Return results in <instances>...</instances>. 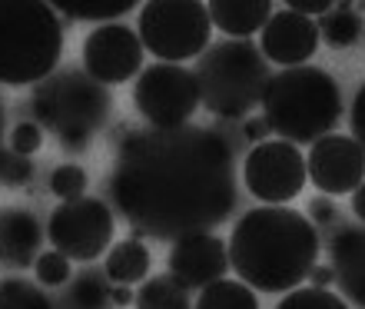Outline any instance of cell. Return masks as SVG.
I'll use <instances>...</instances> for the list:
<instances>
[{
	"mask_svg": "<svg viewBox=\"0 0 365 309\" xmlns=\"http://www.w3.org/2000/svg\"><path fill=\"white\" fill-rule=\"evenodd\" d=\"M200 103L216 120H240L256 103H262V93L269 87V60L252 40H220L210 44L206 54L192 67Z\"/></svg>",
	"mask_w": 365,
	"mask_h": 309,
	"instance_id": "obj_5",
	"label": "cell"
},
{
	"mask_svg": "<svg viewBox=\"0 0 365 309\" xmlns=\"http://www.w3.org/2000/svg\"><path fill=\"white\" fill-rule=\"evenodd\" d=\"M133 106L150 130H180L200 106V87L182 64H150L136 77Z\"/></svg>",
	"mask_w": 365,
	"mask_h": 309,
	"instance_id": "obj_8",
	"label": "cell"
},
{
	"mask_svg": "<svg viewBox=\"0 0 365 309\" xmlns=\"http://www.w3.org/2000/svg\"><path fill=\"white\" fill-rule=\"evenodd\" d=\"M212 27H220L230 40H250L272 17L269 0H212L206 4Z\"/></svg>",
	"mask_w": 365,
	"mask_h": 309,
	"instance_id": "obj_17",
	"label": "cell"
},
{
	"mask_svg": "<svg viewBox=\"0 0 365 309\" xmlns=\"http://www.w3.org/2000/svg\"><path fill=\"white\" fill-rule=\"evenodd\" d=\"M43 226L24 206L0 210V266L4 270H27L34 266L43 246Z\"/></svg>",
	"mask_w": 365,
	"mask_h": 309,
	"instance_id": "obj_16",
	"label": "cell"
},
{
	"mask_svg": "<svg viewBox=\"0 0 365 309\" xmlns=\"http://www.w3.org/2000/svg\"><path fill=\"white\" fill-rule=\"evenodd\" d=\"M192 309H259L256 290L246 286L242 280H216L206 290H200Z\"/></svg>",
	"mask_w": 365,
	"mask_h": 309,
	"instance_id": "obj_21",
	"label": "cell"
},
{
	"mask_svg": "<svg viewBox=\"0 0 365 309\" xmlns=\"http://www.w3.org/2000/svg\"><path fill=\"white\" fill-rule=\"evenodd\" d=\"M329 266L336 273L342 300L365 309V226L342 223L329 240Z\"/></svg>",
	"mask_w": 365,
	"mask_h": 309,
	"instance_id": "obj_15",
	"label": "cell"
},
{
	"mask_svg": "<svg viewBox=\"0 0 365 309\" xmlns=\"http://www.w3.org/2000/svg\"><path fill=\"white\" fill-rule=\"evenodd\" d=\"M242 183L256 200L282 206L296 200L309 183L306 156L296 150V143H286V140L256 143L242 160Z\"/></svg>",
	"mask_w": 365,
	"mask_h": 309,
	"instance_id": "obj_10",
	"label": "cell"
},
{
	"mask_svg": "<svg viewBox=\"0 0 365 309\" xmlns=\"http://www.w3.org/2000/svg\"><path fill=\"white\" fill-rule=\"evenodd\" d=\"M136 309H192L190 290L170 273L153 276L136 290Z\"/></svg>",
	"mask_w": 365,
	"mask_h": 309,
	"instance_id": "obj_22",
	"label": "cell"
},
{
	"mask_svg": "<svg viewBox=\"0 0 365 309\" xmlns=\"http://www.w3.org/2000/svg\"><path fill=\"white\" fill-rule=\"evenodd\" d=\"M63 57V24L53 4L0 0V83L37 87L57 74Z\"/></svg>",
	"mask_w": 365,
	"mask_h": 309,
	"instance_id": "obj_4",
	"label": "cell"
},
{
	"mask_svg": "<svg viewBox=\"0 0 365 309\" xmlns=\"http://www.w3.org/2000/svg\"><path fill=\"white\" fill-rule=\"evenodd\" d=\"M276 309H349V303L339 293L306 286V290H289Z\"/></svg>",
	"mask_w": 365,
	"mask_h": 309,
	"instance_id": "obj_25",
	"label": "cell"
},
{
	"mask_svg": "<svg viewBox=\"0 0 365 309\" xmlns=\"http://www.w3.org/2000/svg\"><path fill=\"white\" fill-rule=\"evenodd\" d=\"M116 150L110 203L153 240L210 233L240 203L232 146L220 130H136Z\"/></svg>",
	"mask_w": 365,
	"mask_h": 309,
	"instance_id": "obj_1",
	"label": "cell"
},
{
	"mask_svg": "<svg viewBox=\"0 0 365 309\" xmlns=\"http://www.w3.org/2000/svg\"><path fill=\"white\" fill-rule=\"evenodd\" d=\"M322 236L306 213L289 206H256L242 213L230 236V266L246 286L289 293L306 283L319 260Z\"/></svg>",
	"mask_w": 365,
	"mask_h": 309,
	"instance_id": "obj_2",
	"label": "cell"
},
{
	"mask_svg": "<svg viewBox=\"0 0 365 309\" xmlns=\"http://www.w3.org/2000/svg\"><path fill=\"white\" fill-rule=\"evenodd\" d=\"M306 173L322 196L356 193L365 183V150L346 133H329L312 143Z\"/></svg>",
	"mask_w": 365,
	"mask_h": 309,
	"instance_id": "obj_12",
	"label": "cell"
},
{
	"mask_svg": "<svg viewBox=\"0 0 365 309\" xmlns=\"http://www.w3.org/2000/svg\"><path fill=\"white\" fill-rule=\"evenodd\" d=\"M230 270V243L216 233H190L173 243L170 250V276L186 290H206L210 283L222 280Z\"/></svg>",
	"mask_w": 365,
	"mask_h": 309,
	"instance_id": "obj_13",
	"label": "cell"
},
{
	"mask_svg": "<svg viewBox=\"0 0 365 309\" xmlns=\"http://www.w3.org/2000/svg\"><path fill=\"white\" fill-rule=\"evenodd\" d=\"M87 170L77 163H60L53 173H50V193L57 196V200H80V196L87 193Z\"/></svg>",
	"mask_w": 365,
	"mask_h": 309,
	"instance_id": "obj_26",
	"label": "cell"
},
{
	"mask_svg": "<svg viewBox=\"0 0 365 309\" xmlns=\"http://www.w3.org/2000/svg\"><path fill=\"white\" fill-rule=\"evenodd\" d=\"M110 106H113L110 90L100 87L77 67L57 70L47 80H40L34 87V100H30L37 123L50 126L57 133L60 146L70 153L87 150L96 130L106 126Z\"/></svg>",
	"mask_w": 365,
	"mask_h": 309,
	"instance_id": "obj_6",
	"label": "cell"
},
{
	"mask_svg": "<svg viewBox=\"0 0 365 309\" xmlns=\"http://www.w3.org/2000/svg\"><path fill=\"white\" fill-rule=\"evenodd\" d=\"M332 7L329 0H289L286 4V10H292V14H299V17H322L326 10Z\"/></svg>",
	"mask_w": 365,
	"mask_h": 309,
	"instance_id": "obj_32",
	"label": "cell"
},
{
	"mask_svg": "<svg viewBox=\"0 0 365 309\" xmlns=\"http://www.w3.org/2000/svg\"><path fill=\"white\" fill-rule=\"evenodd\" d=\"M83 74L100 87H116L143 74V44L126 24L93 27L83 40Z\"/></svg>",
	"mask_w": 365,
	"mask_h": 309,
	"instance_id": "obj_11",
	"label": "cell"
},
{
	"mask_svg": "<svg viewBox=\"0 0 365 309\" xmlns=\"http://www.w3.org/2000/svg\"><path fill=\"white\" fill-rule=\"evenodd\" d=\"M140 44L156 64L200 60L212 40V20L200 0H150L140 7Z\"/></svg>",
	"mask_w": 365,
	"mask_h": 309,
	"instance_id": "obj_7",
	"label": "cell"
},
{
	"mask_svg": "<svg viewBox=\"0 0 365 309\" xmlns=\"http://www.w3.org/2000/svg\"><path fill=\"white\" fill-rule=\"evenodd\" d=\"M309 223L316 226V230H322V226H342L339 223V210H336V203L329 200V196H316L312 203H309Z\"/></svg>",
	"mask_w": 365,
	"mask_h": 309,
	"instance_id": "obj_30",
	"label": "cell"
},
{
	"mask_svg": "<svg viewBox=\"0 0 365 309\" xmlns=\"http://www.w3.org/2000/svg\"><path fill=\"white\" fill-rule=\"evenodd\" d=\"M0 153H4V103H0Z\"/></svg>",
	"mask_w": 365,
	"mask_h": 309,
	"instance_id": "obj_37",
	"label": "cell"
},
{
	"mask_svg": "<svg viewBox=\"0 0 365 309\" xmlns=\"http://www.w3.org/2000/svg\"><path fill=\"white\" fill-rule=\"evenodd\" d=\"M34 273H37V283L43 290H60V286H67L70 276H73V266L63 253L50 250V253H40L37 263H34Z\"/></svg>",
	"mask_w": 365,
	"mask_h": 309,
	"instance_id": "obj_27",
	"label": "cell"
},
{
	"mask_svg": "<svg viewBox=\"0 0 365 309\" xmlns=\"http://www.w3.org/2000/svg\"><path fill=\"white\" fill-rule=\"evenodd\" d=\"M136 4L133 0H116V4H53L57 14L67 20H83V24H110L113 17H126Z\"/></svg>",
	"mask_w": 365,
	"mask_h": 309,
	"instance_id": "obj_24",
	"label": "cell"
},
{
	"mask_svg": "<svg viewBox=\"0 0 365 309\" xmlns=\"http://www.w3.org/2000/svg\"><path fill=\"white\" fill-rule=\"evenodd\" d=\"M37 173V166L30 156H20L14 150H4L0 153V186H7V190H20V186H27Z\"/></svg>",
	"mask_w": 365,
	"mask_h": 309,
	"instance_id": "obj_28",
	"label": "cell"
},
{
	"mask_svg": "<svg viewBox=\"0 0 365 309\" xmlns=\"http://www.w3.org/2000/svg\"><path fill=\"white\" fill-rule=\"evenodd\" d=\"M365 4H349V0H339L316 20L319 27V40L332 50H349L359 37L365 34Z\"/></svg>",
	"mask_w": 365,
	"mask_h": 309,
	"instance_id": "obj_18",
	"label": "cell"
},
{
	"mask_svg": "<svg viewBox=\"0 0 365 309\" xmlns=\"http://www.w3.org/2000/svg\"><path fill=\"white\" fill-rule=\"evenodd\" d=\"M352 213H356V216H359V223H362V226H365V183L359 186L356 193H352Z\"/></svg>",
	"mask_w": 365,
	"mask_h": 309,
	"instance_id": "obj_36",
	"label": "cell"
},
{
	"mask_svg": "<svg viewBox=\"0 0 365 309\" xmlns=\"http://www.w3.org/2000/svg\"><path fill=\"white\" fill-rule=\"evenodd\" d=\"M262 116L286 143H316L342 120V90L322 67H286L272 74L262 93Z\"/></svg>",
	"mask_w": 365,
	"mask_h": 309,
	"instance_id": "obj_3",
	"label": "cell"
},
{
	"mask_svg": "<svg viewBox=\"0 0 365 309\" xmlns=\"http://www.w3.org/2000/svg\"><path fill=\"white\" fill-rule=\"evenodd\" d=\"M110 300H113V306H130V303H136V293L130 286H113Z\"/></svg>",
	"mask_w": 365,
	"mask_h": 309,
	"instance_id": "obj_35",
	"label": "cell"
},
{
	"mask_svg": "<svg viewBox=\"0 0 365 309\" xmlns=\"http://www.w3.org/2000/svg\"><path fill=\"white\" fill-rule=\"evenodd\" d=\"M349 123H352V140L365 150V83L356 90L352 110H349Z\"/></svg>",
	"mask_w": 365,
	"mask_h": 309,
	"instance_id": "obj_31",
	"label": "cell"
},
{
	"mask_svg": "<svg viewBox=\"0 0 365 309\" xmlns=\"http://www.w3.org/2000/svg\"><path fill=\"white\" fill-rule=\"evenodd\" d=\"M309 283H312V286H316V290H326V286H332V283H336V273H332V266H322V263H316V266H312V270H309V276H306Z\"/></svg>",
	"mask_w": 365,
	"mask_h": 309,
	"instance_id": "obj_34",
	"label": "cell"
},
{
	"mask_svg": "<svg viewBox=\"0 0 365 309\" xmlns=\"http://www.w3.org/2000/svg\"><path fill=\"white\" fill-rule=\"evenodd\" d=\"M43 146V126L37 120H24L10 130V150L20 156H34Z\"/></svg>",
	"mask_w": 365,
	"mask_h": 309,
	"instance_id": "obj_29",
	"label": "cell"
},
{
	"mask_svg": "<svg viewBox=\"0 0 365 309\" xmlns=\"http://www.w3.org/2000/svg\"><path fill=\"white\" fill-rule=\"evenodd\" d=\"M319 27L316 20L299 17L292 10H272L269 24L262 27L259 50L262 57L279 67H306L319 50Z\"/></svg>",
	"mask_w": 365,
	"mask_h": 309,
	"instance_id": "obj_14",
	"label": "cell"
},
{
	"mask_svg": "<svg viewBox=\"0 0 365 309\" xmlns=\"http://www.w3.org/2000/svg\"><path fill=\"white\" fill-rule=\"evenodd\" d=\"M150 250L143 246V240H120L106 250L103 270L110 276L113 286H130V283H143L150 276Z\"/></svg>",
	"mask_w": 365,
	"mask_h": 309,
	"instance_id": "obj_19",
	"label": "cell"
},
{
	"mask_svg": "<svg viewBox=\"0 0 365 309\" xmlns=\"http://www.w3.org/2000/svg\"><path fill=\"white\" fill-rule=\"evenodd\" d=\"M362 40H365V34H362Z\"/></svg>",
	"mask_w": 365,
	"mask_h": 309,
	"instance_id": "obj_38",
	"label": "cell"
},
{
	"mask_svg": "<svg viewBox=\"0 0 365 309\" xmlns=\"http://www.w3.org/2000/svg\"><path fill=\"white\" fill-rule=\"evenodd\" d=\"M0 309H57V303L50 300L40 283L7 276L0 280Z\"/></svg>",
	"mask_w": 365,
	"mask_h": 309,
	"instance_id": "obj_23",
	"label": "cell"
},
{
	"mask_svg": "<svg viewBox=\"0 0 365 309\" xmlns=\"http://www.w3.org/2000/svg\"><path fill=\"white\" fill-rule=\"evenodd\" d=\"M47 236L70 263H93L113 246V210L96 196L67 200L50 213Z\"/></svg>",
	"mask_w": 365,
	"mask_h": 309,
	"instance_id": "obj_9",
	"label": "cell"
},
{
	"mask_svg": "<svg viewBox=\"0 0 365 309\" xmlns=\"http://www.w3.org/2000/svg\"><path fill=\"white\" fill-rule=\"evenodd\" d=\"M269 133H272V130H269V123H266V116H250V120L242 123V136H246L252 146L266 143V136H269Z\"/></svg>",
	"mask_w": 365,
	"mask_h": 309,
	"instance_id": "obj_33",
	"label": "cell"
},
{
	"mask_svg": "<svg viewBox=\"0 0 365 309\" xmlns=\"http://www.w3.org/2000/svg\"><path fill=\"white\" fill-rule=\"evenodd\" d=\"M110 293H113V283H110L106 270L87 266V270H80L77 276H70L67 293H63V300L57 303V309H106L113 303Z\"/></svg>",
	"mask_w": 365,
	"mask_h": 309,
	"instance_id": "obj_20",
	"label": "cell"
}]
</instances>
